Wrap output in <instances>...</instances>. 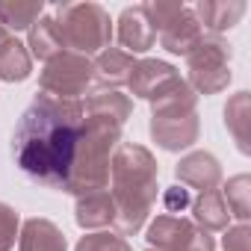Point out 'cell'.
<instances>
[{
    "instance_id": "10",
    "label": "cell",
    "mask_w": 251,
    "mask_h": 251,
    "mask_svg": "<svg viewBox=\"0 0 251 251\" xmlns=\"http://www.w3.org/2000/svg\"><path fill=\"white\" fill-rule=\"evenodd\" d=\"M175 177L180 186H192V189H216L222 183V166L210 151H192L186 157H180V163L175 166Z\"/></svg>"
},
{
    "instance_id": "21",
    "label": "cell",
    "mask_w": 251,
    "mask_h": 251,
    "mask_svg": "<svg viewBox=\"0 0 251 251\" xmlns=\"http://www.w3.org/2000/svg\"><path fill=\"white\" fill-rule=\"evenodd\" d=\"M225 124L227 130L233 133V142L242 154L251 151V142H248V124H251V95L248 92H236L227 106H225Z\"/></svg>"
},
{
    "instance_id": "19",
    "label": "cell",
    "mask_w": 251,
    "mask_h": 251,
    "mask_svg": "<svg viewBox=\"0 0 251 251\" xmlns=\"http://www.w3.org/2000/svg\"><path fill=\"white\" fill-rule=\"evenodd\" d=\"M33 74V56L27 45H21L15 36H9L0 45V80L6 83H24Z\"/></svg>"
},
{
    "instance_id": "14",
    "label": "cell",
    "mask_w": 251,
    "mask_h": 251,
    "mask_svg": "<svg viewBox=\"0 0 251 251\" xmlns=\"http://www.w3.org/2000/svg\"><path fill=\"white\" fill-rule=\"evenodd\" d=\"M74 222L83 230H98V227L112 225L115 222V204H112L109 189L80 195L77 198V207H74Z\"/></svg>"
},
{
    "instance_id": "23",
    "label": "cell",
    "mask_w": 251,
    "mask_h": 251,
    "mask_svg": "<svg viewBox=\"0 0 251 251\" xmlns=\"http://www.w3.org/2000/svg\"><path fill=\"white\" fill-rule=\"evenodd\" d=\"M219 192H222V198L227 204V213L236 216L239 225H248V219H251V177L248 175H236Z\"/></svg>"
},
{
    "instance_id": "27",
    "label": "cell",
    "mask_w": 251,
    "mask_h": 251,
    "mask_svg": "<svg viewBox=\"0 0 251 251\" xmlns=\"http://www.w3.org/2000/svg\"><path fill=\"white\" fill-rule=\"evenodd\" d=\"M163 201H166V210H169V213H180V210H186V207L192 204L189 189H183V186H172V189H166Z\"/></svg>"
},
{
    "instance_id": "1",
    "label": "cell",
    "mask_w": 251,
    "mask_h": 251,
    "mask_svg": "<svg viewBox=\"0 0 251 251\" xmlns=\"http://www.w3.org/2000/svg\"><path fill=\"white\" fill-rule=\"evenodd\" d=\"M83 124V103L62 100L45 92H36L33 103L24 109L12 133V160L15 166L48 189H65L77 136Z\"/></svg>"
},
{
    "instance_id": "18",
    "label": "cell",
    "mask_w": 251,
    "mask_h": 251,
    "mask_svg": "<svg viewBox=\"0 0 251 251\" xmlns=\"http://www.w3.org/2000/svg\"><path fill=\"white\" fill-rule=\"evenodd\" d=\"M192 222L207 233L230 227V213H227V204L219 189H207L192 201Z\"/></svg>"
},
{
    "instance_id": "2",
    "label": "cell",
    "mask_w": 251,
    "mask_h": 251,
    "mask_svg": "<svg viewBox=\"0 0 251 251\" xmlns=\"http://www.w3.org/2000/svg\"><path fill=\"white\" fill-rule=\"evenodd\" d=\"M157 175L160 166L154 154L145 145L121 142L109 163V180H112V204H115V233L133 236L145 227L154 204H157Z\"/></svg>"
},
{
    "instance_id": "17",
    "label": "cell",
    "mask_w": 251,
    "mask_h": 251,
    "mask_svg": "<svg viewBox=\"0 0 251 251\" xmlns=\"http://www.w3.org/2000/svg\"><path fill=\"white\" fill-rule=\"evenodd\" d=\"M130 112H133V100L118 89H98L83 103V115L109 118V121H118L121 127H124V121L130 118Z\"/></svg>"
},
{
    "instance_id": "5",
    "label": "cell",
    "mask_w": 251,
    "mask_h": 251,
    "mask_svg": "<svg viewBox=\"0 0 251 251\" xmlns=\"http://www.w3.org/2000/svg\"><path fill=\"white\" fill-rule=\"evenodd\" d=\"M230 45L222 36L204 33L186 53V83L195 95H219L230 83Z\"/></svg>"
},
{
    "instance_id": "25",
    "label": "cell",
    "mask_w": 251,
    "mask_h": 251,
    "mask_svg": "<svg viewBox=\"0 0 251 251\" xmlns=\"http://www.w3.org/2000/svg\"><path fill=\"white\" fill-rule=\"evenodd\" d=\"M18 233H21V219H18V213H15L6 201H0V251H9V248L15 245Z\"/></svg>"
},
{
    "instance_id": "28",
    "label": "cell",
    "mask_w": 251,
    "mask_h": 251,
    "mask_svg": "<svg viewBox=\"0 0 251 251\" xmlns=\"http://www.w3.org/2000/svg\"><path fill=\"white\" fill-rule=\"evenodd\" d=\"M6 39H9V33H6V30H3V27H0V45H3V42H6Z\"/></svg>"
},
{
    "instance_id": "26",
    "label": "cell",
    "mask_w": 251,
    "mask_h": 251,
    "mask_svg": "<svg viewBox=\"0 0 251 251\" xmlns=\"http://www.w3.org/2000/svg\"><path fill=\"white\" fill-rule=\"evenodd\" d=\"M222 245H225V251H251V227H248V225H233V227H227Z\"/></svg>"
},
{
    "instance_id": "29",
    "label": "cell",
    "mask_w": 251,
    "mask_h": 251,
    "mask_svg": "<svg viewBox=\"0 0 251 251\" xmlns=\"http://www.w3.org/2000/svg\"><path fill=\"white\" fill-rule=\"evenodd\" d=\"M148 251H154V248H148Z\"/></svg>"
},
{
    "instance_id": "15",
    "label": "cell",
    "mask_w": 251,
    "mask_h": 251,
    "mask_svg": "<svg viewBox=\"0 0 251 251\" xmlns=\"http://www.w3.org/2000/svg\"><path fill=\"white\" fill-rule=\"evenodd\" d=\"M18 248L21 251H68L65 233L50 222V219H27L21 233H18Z\"/></svg>"
},
{
    "instance_id": "9",
    "label": "cell",
    "mask_w": 251,
    "mask_h": 251,
    "mask_svg": "<svg viewBox=\"0 0 251 251\" xmlns=\"http://www.w3.org/2000/svg\"><path fill=\"white\" fill-rule=\"evenodd\" d=\"M115 39L121 42L124 53H145L154 48L157 42V33L148 21V12H145V3H136V6H127L121 15H118V30H115Z\"/></svg>"
},
{
    "instance_id": "6",
    "label": "cell",
    "mask_w": 251,
    "mask_h": 251,
    "mask_svg": "<svg viewBox=\"0 0 251 251\" xmlns=\"http://www.w3.org/2000/svg\"><path fill=\"white\" fill-rule=\"evenodd\" d=\"M92 80H95L92 59L83 53H74V50H62L45 62V68L39 74V89L45 95L62 98V100H77L80 95H86Z\"/></svg>"
},
{
    "instance_id": "7",
    "label": "cell",
    "mask_w": 251,
    "mask_h": 251,
    "mask_svg": "<svg viewBox=\"0 0 251 251\" xmlns=\"http://www.w3.org/2000/svg\"><path fill=\"white\" fill-rule=\"evenodd\" d=\"M145 239L154 251H216V239L207 230H201L192 219L169 213L148 225Z\"/></svg>"
},
{
    "instance_id": "11",
    "label": "cell",
    "mask_w": 251,
    "mask_h": 251,
    "mask_svg": "<svg viewBox=\"0 0 251 251\" xmlns=\"http://www.w3.org/2000/svg\"><path fill=\"white\" fill-rule=\"evenodd\" d=\"M180 71L163 59H136L133 71H130V95L133 98H142V100H151L160 89H166L172 80H177Z\"/></svg>"
},
{
    "instance_id": "22",
    "label": "cell",
    "mask_w": 251,
    "mask_h": 251,
    "mask_svg": "<svg viewBox=\"0 0 251 251\" xmlns=\"http://www.w3.org/2000/svg\"><path fill=\"white\" fill-rule=\"evenodd\" d=\"M27 48H30V56L45 59V62L65 50V48H62V39H59V33H56V24H53L50 15H42V18L30 27V33H27Z\"/></svg>"
},
{
    "instance_id": "24",
    "label": "cell",
    "mask_w": 251,
    "mask_h": 251,
    "mask_svg": "<svg viewBox=\"0 0 251 251\" xmlns=\"http://www.w3.org/2000/svg\"><path fill=\"white\" fill-rule=\"evenodd\" d=\"M74 251H133L130 242L118 236V233H109V230H95V233H86L80 236V242L74 245Z\"/></svg>"
},
{
    "instance_id": "16",
    "label": "cell",
    "mask_w": 251,
    "mask_h": 251,
    "mask_svg": "<svg viewBox=\"0 0 251 251\" xmlns=\"http://www.w3.org/2000/svg\"><path fill=\"white\" fill-rule=\"evenodd\" d=\"M92 65H95V80L100 83V89H118V86H127L136 56L124 53L118 48H106L98 53V59Z\"/></svg>"
},
{
    "instance_id": "12",
    "label": "cell",
    "mask_w": 251,
    "mask_h": 251,
    "mask_svg": "<svg viewBox=\"0 0 251 251\" xmlns=\"http://www.w3.org/2000/svg\"><path fill=\"white\" fill-rule=\"evenodd\" d=\"M160 45L169 50V53H177V56H186L198 42H201V36H204V30H201V24H198V18H195V12L189 9V6H183L160 33Z\"/></svg>"
},
{
    "instance_id": "3",
    "label": "cell",
    "mask_w": 251,
    "mask_h": 251,
    "mask_svg": "<svg viewBox=\"0 0 251 251\" xmlns=\"http://www.w3.org/2000/svg\"><path fill=\"white\" fill-rule=\"evenodd\" d=\"M118 145H121V124L118 121L83 115L71 172H68L62 192L80 198L89 192L109 189V163H112V154Z\"/></svg>"
},
{
    "instance_id": "13",
    "label": "cell",
    "mask_w": 251,
    "mask_h": 251,
    "mask_svg": "<svg viewBox=\"0 0 251 251\" xmlns=\"http://www.w3.org/2000/svg\"><path fill=\"white\" fill-rule=\"evenodd\" d=\"M192 12H195L204 33L222 36L225 30L239 24V18L245 15V3L242 0H201Z\"/></svg>"
},
{
    "instance_id": "20",
    "label": "cell",
    "mask_w": 251,
    "mask_h": 251,
    "mask_svg": "<svg viewBox=\"0 0 251 251\" xmlns=\"http://www.w3.org/2000/svg\"><path fill=\"white\" fill-rule=\"evenodd\" d=\"M45 15V0H0V27L9 30H30Z\"/></svg>"
},
{
    "instance_id": "4",
    "label": "cell",
    "mask_w": 251,
    "mask_h": 251,
    "mask_svg": "<svg viewBox=\"0 0 251 251\" xmlns=\"http://www.w3.org/2000/svg\"><path fill=\"white\" fill-rule=\"evenodd\" d=\"M53 24L62 48L83 56L100 53L112 42V18L100 3H59Z\"/></svg>"
},
{
    "instance_id": "8",
    "label": "cell",
    "mask_w": 251,
    "mask_h": 251,
    "mask_svg": "<svg viewBox=\"0 0 251 251\" xmlns=\"http://www.w3.org/2000/svg\"><path fill=\"white\" fill-rule=\"evenodd\" d=\"M151 139L163 148V151H186L198 142L201 133V121L198 112L189 115H151Z\"/></svg>"
}]
</instances>
